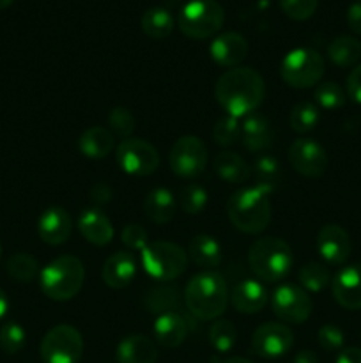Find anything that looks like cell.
Segmentation results:
<instances>
[{"label":"cell","instance_id":"52","mask_svg":"<svg viewBox=\"0 0 361 363\" xmlns=\"http://www.w3.org/2000/svg\"><path fill=\"white\" fill-rule=\"evenodd\" d=\"M14 0H0V9H7Z\"/></svg>","mask_w":361,"mask_h":363},{"label":"cell","instance_id":"36","mask_svg":"<svg viewBox=\"0 0 361 363\" xmlns=\"http://www.w3.org/2000/svg\"><path fill=\"white\" fill-rule=\"evenodd\" d=\"M209 342L218 353H229L237 342V330L227 319H216L209 328Z\"/></svg>","mask_w":361,"mask_h":363},{"label":"cell","instance_id":"21","mask_svg":"<svg viewBox=\"0 0 361 363\" xmlns=\"http://www.w3.org/2000/svg\"><path fill=\"white\" fill-rule=\"evenodd\" d=\"M103 280L112 289H124L137 277V259L131 252H115L103 266Z\"/></svg>","mask_w":361,"mask_h":363},{"label":"cell","instance_id":"47","mask_svg":"<svg viewBox=\"0 0 361 363\" xmlns=\"http://www.w3.org/2000/svg\"><path fill=\"white\" fill-rule=\"evenodd\" d=\"M347 25H349L354 34L361 35V2H354L349 6V9H347Z\"/></svg>","mask_w":361,"mask_h":363},{"label":"cell","instance_id":"19","mask_svg":"<svg viewBox=\"0 0 361 363\" xmlns=\"http://www.w3.org/2000/svg\"><path fill=\"white\" fill-rule=\"evenodd\" d=\"M230 305L239 314H257L268 303V289L257 279H244L234 286L229 294Z\"/></svg>","mask_w":361,"mask_h":363},{"label":"cell","instance_id":"20","mask_svg":"<svg viewBox=\"0 0 361 363\" xmlns=\"http://www.w3.org/2000/svg\"><path fill=\"white\" fill-rule=\"evenodd\" d=\"M78 230L85 241L96 247H106L113 240V225L105 211L98 208H88L78 216Z\"/></svg>","mask_w":361,"mask_h":363},{"label":"cell","instance_id":"18","mask_svg":"<svg viewBox=\"0 0 361 363\" xmlns=\"http://www.w3.org/2000/svg\"><path fill=\"white\" fill-rule=\"evenodd\" d=\"M248 41L237 32H223L216 35L209 46V55L218 66L222 67H237L248 55Z\"/></svg>","mask_w":361,"mask_h":363},{"label":"cell","instance_id":"44","mask_svg":"<svg viewBox=\"0 0 361 363\" xmlns=\"http://www.w3.org/2000/svg\"><path fill=\"white\" fill-rule=\"evenodd\" d=\"M120 238H122V243L126 245L127 250L142 252L149 245L147 230H145L142 225H137V223H130V225L124 227Z\"/></svg>","mask_w":361,"mask_h":363},{"label":"cell","instance_id":"6","mask_svg":"<svg viewBox=\"0 0 361 363\" xmlns=\"http://www.w3.org/2000/svg\"><path fill=\"white\" fill-rule=\"evenodd\" d=\"M142 268L158 282H172L188 268V254L170 241H152L140 254Z\"/></svg>","mask_w":361,"mask_h":363},{"label":"cell","instance_id":"10","mask_svg":"<svg viewBox=\"0 0 361 363\" xmlns=\"http://www.w3.org/2000/svg\"><path fill=\"white\" fill-rule=\"evenodd\" d=\"M120 170L134 177L151 176L159 167V152L144 138H126L115 149Z\"/></svg>","mask_w":361,"mask_h":363},{"label":"cell","instance_id":"29","mask_svg":"<svg viewBox=\"0 0 361 363\" xmlns=\"http://www.w3.org/2000/svg\"><path fill=\"white\" fill-rule=\"evenodd\" d=\"M145 308L151 314H166V312H177L180 303V293L177 287L163 282L161 286H156L147 291L144 298Z\"/></svg>","mask_w":361,"mask_h":363},{"label":"cell","instance_id":"17","mask_svg":"<svg viewBox=\"0 0 361 363\" xmlns=\"http://www.w3.org/2000/svg\"><path fill=\"white\" fill-rule=\"evenodd\" d=\"M73 233V220L69 213L59 206L45 209L38 220V234L46 245L59 247L71 238Z\"/></svg>","mask_w":361,"mask_h":363},{"label":"cell","instance_id":"42","mask_svg":"<svg viewBox=\"0 0 361 363\" xmlns=\"http://www.w3.org/2000/svg\"><path fill=\"white\" fill-rule=\"evenodd\" d=\"M278 2L283 13L296 21L308 20L319 6V0H278Z\"/></svg>","mask_w":361,"mask_h":363},{"label":"cell","instance_id":"51","mask_svg":"<svg viewBox=\"0 0 361 363\" xmlns=\"http://www.w3.org/2000/svg\"><path fill=\"white\" fill-rule=\"evenodd\" d=\"M222 363H253L251 360H246V358H241V357H232V358H227Z\"/></svg>","mask_w":361,"mask_h":363},{"label":"cell","instance_id":"53","mask_svg":"<svg viewBox=\"0 0 361 363\" xmlns=\"http://www.w3.org/2000/svg\"><path fill=\"white\" fill-rule=\"evenodd\" d=\"M0 254H2V247H0Z\"/></svg>","mask_w":361,"mask_h":363},{"label":"cell","instance_id":"30","mask_svg":"<svg viewBox=\"0 0 361 363\" xmlns=\"http://www.w3.org/2000/svg\"><path fill=\"white\" fill-rule=\"evenodd\" d=\"M255 186L264 194H273L282 181V167L278 160L271 155H260L253 165Z\"/></svg>","mask_w":361,"mask_h":363},{"label":"cell","instance_id":"28","mask_svg":"<svg viewBox=\"0 0 361 363\" xmlns=\"http://www.w3.org/2000/svg\"><path fill=\"white\" fill-rule=\"evenodd\" d=\"M214 172L222 181L229 184H243L250 179L251 169L239 155L232 151L219 152L214 158Z\"/></svg>","mask_w":361,"mask_h":363},{"label":"cell","instance_id":"12","mask_svg":"<svg viewBox=\"0 0 361 363\" xmlns=\"http://www.w3.org/2000/svg\"><path fill=\"white\" fill-rule=\"evenodd\" d=\"M273 314L289 325H301L311 315V298L306 291L296 284H282L271 296Z\"/></svg>","mask_w":361,"mask_h":363},{"label":"cell","instance_id":"23","mask_svg":"<svg viewBox=\"0 0 361 363\" xmlns=\"http://www.w3.org/2000/svg\"><path fill=\"white\" fill-rule=\"evenodd\" d=\"M152 332H154V339L159 346L173 350L186 340L188 323L179 312H166V314L156 318Z\"/></svg>","mask_w":361,"mask_h":363},{"label":"cell","instance_id":"15","mask_svg":"<svg viewBox=\"0 0 361 363\" xmlns=\"http://www.w3.org/2000/svg\"><path fill=\"white\" fill-rule=\"evenodd\" d=\"M317 250L328 264L338 266L349 259L353 243L345 229L335 223H328L317 234Z\"/></svg>","mask_w":361,"mask_h":363},{"label":"cell","instance_id":"7","mask_svg":"<svg viewBox=\"0 0 361 363\" xmlns=\"http://www.w3.org/2000/svg\"><path fill=\"white\" fill-rule=\"evenodd\" d=\"M179 28L190 39H209L225 23V9L218 0H190L179 13Z\"/></svg>","mask_w":361,"mask_h":363},{"label":"cell","instance_id":"43","mask_svg":"<svg viewBox=\"0 0 361 363\" xmlns=\"http://www.w3.org/2000/svg\"><path fill=\"white\" fill-rule=\"evenodd\" d=\"M317 340L319 346L322 347L328 353H336V351L343 350V342H345V335H343L342 330L335 325H324L319 328L317 332Z\"/></svg>","mask_w":361,"mask_h":363},{"label":"cell","instance_id":"48","mask_svg":"<svg viewBox=\"0 0 361 363\" xmlns=\"http://www.w3.org/2000/svg\"><path fill=\"white\" fill-rule=\"evenodd\" d=\"M336 363H361V347H345L336 357Z\"/></svg>","mask_w":361,"mask_h":363},{"label":"cell","instance_id":"22","mask_svg":"<svg viewBox=\"0 0 361 363\" xmlns=\"http://www.w3.org/2000/svg\"><path fill=\"white\" fill-rule=\"evenodd\" d=\"M241 138L244 147L251 152H262L271 147L273 130L268 117L257 112L244 117V123L241 124Z\"/></svg>","mask_w":361,"mask_h":363},{"label":"cell","instance_id":"49","mask_svg":"<svg viewBox=\"0 0 361 363\" xmlns=\"http://www.w3.org/2000/svg\"><path fill=\"white\" fill-rule=\"evenodd\" d=\"M292 363H321L319 362V357L314 353V351H299V353L294 357Z\"/></svg>","mask_w":361,"mask_h":363},{"label":"cell","instance_id":"16","mask_svg":"<svg viewBox=\"0 0 361 363\" xmlns=\"http://www.w3.org/2000/svg\"><path fill=\"white\" fill-rule=\"evenodd\" d=\"M333 298L347 311H361V264L340 269L331 282Z\"/></svg>","mask_w":361,"mask_h":363},{"label":"cell","instance_id":"3","mask_svg":"<svg viewBox=\"0 0 361 363\" xmlns=\"http://www.w3.org/2000/svg\"><path fill=\"white\" fill-rule=\"evenodd\" d=\"M227 215L232 225L244 234H260L271 223L273 211L269 195L257 186L241 188L230 195Z\"/></svg>","mask_w":361,"mask_h":363},{"label":"cell","instance_id":"31","mask_svg":"<svg viewBox=\"0 0 361 363\" xmlns=\"http://www.w3.org/2000/svg\"><path fill=\"white\" fill-rule=\"evenodd\" d=\"M328 57L335 66H356L361 59V43L353 35H338L328 46Z\"/></svg>","mask_w":361,"mask_h":363},{"label":"cell","instance_id":"1","mask_svg":"<svg viewBox=\"0 0 361 363\" xmlns=\"http://www.w3.org/2000/svg\"><path fill=\"white\" fill-rule=\"evenodd\" d=\"M214 96L227 116L241 119L253 113L262 105L265 96V84L255 69L237 66L227 69L218 78Z\"/></svg>","mask_w":361,"mask_h":363},{"label":"cell","instance_id":"33","mask_svg":"<svg viewBox=\"0 0 361 363\" xmlns=\"http://www.w3.org/2000/svg\"><path fill=\"white\" fill-rule=\"evenodd\" d=\"M297 282L306 293H321L331 284V273L321 262H308L297 273Z\"/></svg>","mask_w":361,"mask_h":363},{"label":"cell","instance_id":"27","mask_svg":"<svg viewBox=\"0 0 361 363\" xmlns=\"http://www.w3.org/2000/svg\"><path fill=\"white\" fill-rule=\"evenodd\" d=\"M188 255L197 266L204 269H214L223 261V248L214 236L198 234L190 241Z\"/></svg>","mask_w":361,"mask_h":363},{"label":"cell","instance_id":"40","mask_svg":"<svg viewBox=\"0 0 361 363\" xmlns=\"http://www.w3.org/2000/svg\"><path fill=\"white\" fill-rule=\"evenodd\" d=\"M315 101L326 110L342 108L345 105L347 92L335 82H322L315 87Z\"/></svg>","mask_w":361,"mask_h":363},{"label":"cell","instance_id":"54","mask_svg":"<svg viewBox=\"0 0 361 363\" xmlns=\"http://www.w3.org/2000/svg\"><path fill=\"white\" fill-rule=\"evenodd\" d=\"M356 2H361V0H356Z\"/></svg>","mask_w":361,"mask_h":363},{"label":"cell","instance_id":"45","mask_svg":"<svg viewBox=\"0 0 361 363\" xmlns=\"http://www.w3.org/2000/svg\"><path fill=\"white\" fill-rule=\"evenodd\" d=\"M345 89L347 96H349L354 103H360L361 105V64L354 66V69L349 73Z\"/></svg>","mask_w":361,"mask_h":363},{"label":"cell","instance_id":"8","mask_svg":"<svg viewBox=\"0 0 361 363\" xmlns=\"http://www.w3.org/2000/svg\"><path fill=\"white\" fill-rule=\"evenodd\" d=\"M324 59L314 48H294L280 64V77L289 87L308 89L321 84L324 77Z\"/></svg>","mask_w":361,"mask_h":363},{"label":"cell","instance_id":"35","mask_svg":"<svg viewBox=\"0 0 361 363\" xmlns=\"http://www.w3.org/2000/svg\"><path fill=\"white\" fill-rule=\"evenodd\" d=\"M319 119H321V113H319V108L314 103L299 101L292 110H290L289 123L290 128H292L296 133L303 135L314 130L319 124Z\"/></svg>","mask_w":361,"mask_h":363},{"label":"cell","instance_id":"13","mask_svg":"<svg viewBox=\"0 0 361 363\" xmlns=\"http://www.w3.org/2000/svg\"><path fill=\"white\" fill-rule=\"evenodd\" d=\"M294 346V333L283 323H264L258 326L251 337V351L253 354L268 360L283 357Z\"/></svg>","mask_w":361,"mask_h":363},{"label":"cell","instance_id":"46","mask_svg":"<svg viewBox=\"0 0 361 363\" xmlns=\"http://www.w3.org/2000/svg\"><path fill=\"white\" fill-rule=\"evenodd\" d=\"M113 190L106 183H98L91 188V201L98 206H106L112 202Z\"/></svg>","mask_w":361,"mask_h":363},{"label":"cell","instance_id":"34","mask_svg":"<svg viewBox=\"0 0 361 363\" xmlns=\"http://www.w3.org/2000/svg\"><path fill=\"white\" fill-rule=\"evenodd\" d=\"M7 275L20 284H28L39 277V262L28 254H14L6 262Z\"/></svg>","mask_w":361,"mask_h":363},{"label":"cell","instance_id":"50","mask_svg":"<svg viewBox=\"0 0 361 363\" xmlns=\"http://www.w3.org/2000/svg\"><path fill=\"white\" fill-rule=\"evenodd\" d=\"M7 311H9V300H7V294L0 289V321L6 318Z\"/></svg>","mask_w":361,"mask_h":363},{"label":"cell","instance_id":"9","mask_svg":"<svg viewBox=\"0 0 361 363\" xmlns=\"http://www.w3.org/2000/svg\"><path fill=\"white\" fill-rule=\"evenodd\" d=\"M39 353L45 363H78L84 354L81 333L71 325H57L42 337Z\"/></svg>","mask_w":361,"mask_h":363},{"label":"cell","instance_id":"24","mask_svg":"<svg viewBox=\"0 0 361 363\" xmlns=\"http://www.w3.org/2000/svg\"><path fill=\"white\" fill-rule=\"evenodd\" d=\"M115 357L119 363H156L158 347L149 337L133 333L120 340Z\"/></svg>","mask_w":361,"mask_h":363},{"label":"cell","instance_id":"37","mask_svg":"<svg viewBox=\"0 0 361 363\" xmlns=\"http://www.w3.org/2000/svg\"><path fill=\"white\" fill-rule=\"evenodd\" d=\"M209 202V195L204 186L197 183H188L180 188L179 201L177 204L180 206L186 215H200Z\"/></svg>","mask_w":361,"mask_h":363},{"label":"cell","instance_id":"14","mask_svg":"<svg viewBox=\"0 0 361 363\" xmlns=\"http://www.w3.org/2000/svg\"><path fill=\"white\" fill-rule=\"evenodd\" d=\"M289 162L297 174L304 177H321L328 170L326 149L314 138H297L289 147Z\"/></svg>","mask_w":361,"mask_h":363},{"label":"cell","instance_id":"26","mask_svg":"<svg viewBox=\"0 0 361 363\" xmlns=\"http://www.w3.org/2000/svg\"><path fill=\"white\" fill-rule=\"evenodd\" d=\"M113 135L105 126H92L78 138V149L88 160H103L113 151Z\"/></svg>","mask_w":361,"mask_h":363},{"label":"cell","instance_id":"38","mask_svg":"<svg viewBox=\"0 0 361 363\" xmlns=\"http://www.w3.org/2000/svg\"><path fill=\"white\" fill-rule=\"evenodd\" d=\"M27 342V333L25 328L16 321L4 323L0 326V350L7 354H16L23 350Z\"/></svg>","mask_w":361,"mask_h":363},{"label":"cell","instance_id":"32","mask_svg":"<svg viewBox=\"0 0 361 363\" xmlns=\"http://www.w3.org/2000/svg\"><path fill=\"white\" fill-rule=\"evenodd\" d=\"M142 30L145 35L152 39H165L172 34L173 30V21L172 13L165 7H149L144 14H142Z\"/></svg>","mask_w":361,"mask_h":363},{"label":"cell","instance_id":"5","mask_svg":"<svg viewBox=\"0 0 361 363\" xmlns=\"http://www.w3.org/2000/svg\"><path fill=\"white\" fill-rule=\"evenodd\" d=\"M84 262L74 255H60L39 273V287L53 301L73 300L84 287Z\"/></svg>","mask_w":361,"mask_h":363},{"label":"cell","instance_id":"41","mask_svg":"<svg viewBox=\"0 0 361 363\" xmlns=\"http://www.w3.org/2000/svg\"><path fill=\"white\" fill-rule=\"evenodd\" d=\"M212 138L222 147H229L234 145L241 138V124L239 119L232 116H223L216 121L214 128H212Z\"/></svg>","mask_w":361,"mask_h":363},{"label":"cell","instance_id":"25","mask_svg":"<svg viewBox=\"0 0 361 363\" xmlns=\"http://www.w3.org/2000/svg\"><path fill=\"white\" fill-rule=\"evenodd\" d=\"M145 216L156 225H165L172 222L177 211V201L173 194L166 188H154L149 191L144 201Z\"/></svg>","mask_w":361,"mask_h":363},{"label":"cell","instance_id":"2","mask_svg":"<svg viewBox=\"0 0 361 363\" xmlns=\"http://www.w3.org/2000/svg\"><path fill=\"white\" fill-rule=\"evenodd\" d=\"M184 305L200 321H216L229 305L225 279L212 269L197 273L184 289Z\"/></svg>","mask_w":361,"mask_h":363},{"label":"cell","instance_id":"39","mask_svg":"<svg viewBox=\"0 0 361 363\" xmlns=\"http://www.w3.org/2000/svg\"><path fill=\"white\" fill-rule=\"evenodd\" d=\"M106 123H108V130L112 131V135L122 138V140L131 138L134 126H137V119L131 113V110L124 108V106H115V108L110 110Z\"/></svg>","mask_w":361,"mask_h":363},{"label":"cell","instance_id":"11","mask_svg":"<svg viewBox=\"0 0 361 363\" xmlns=\"http://www.w3.org/2000/svg\"><path fill=\"white\" fill-rule=\"evenodd\" d=\"M168 163L176 176L193 179L207 167V147L195 135H184L170 149Z\"/></svg>","mask_w":361,"mask_h":363},{"label":"cell","instance_id":"4","mask_svg":"<svg viewBox=\"0 0 361 363\" xmlns=\"http://www.w3.org/2000/svg\"><path fill=\"white\" fill-rule=\"evenodd\" d=\"M251 272L260 282L275 284L285 279L294 264V255L289 245L275 236L258 238L248 250Z\"/></svg>","mask_w":361,"mask_h":363}]
</instances>
